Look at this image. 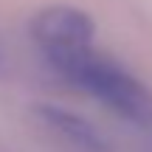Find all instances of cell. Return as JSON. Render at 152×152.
<instances>
[{
    "instance_id": "cell-1",
    "label": "cell",
    "mask_w": 152,
    "mask_h": 152,
    "mask_svg": "<svg viewBox=\"0 0 152 152\" xmlns=\"http://www.w3.org/2000/svg\"><path fill=\"white\" fill-rule=\"evenodd\" d=\"M48 59L65 79H71L82 90L96 96L102 104H107L118 115L144 127L152 124V93L147 90L144 82H138L118 62H110L104 56L93 54L87 45L62 51V54H51Z\"/></svg>"
},
{
    "instance_id": "cell-2",
    "label": "cell",
    "mask_w": 152,
    "mask_h": 152,
    "mask_svg": "<svg viewBox=\"0 0 152 152\" xmlns=\"http://www.w3.org/2000/svg\"><path fill=\"white\" fill-rule=\"evenodd\" d=\"M31 37L37 39V45L48 56L73 51V48H85L93 39V20L73 6L42 9L31 20Z\"/></svg>"
},
{
    "instance_id": "cell-3",
    "label": "cell",
    "mask_w": 152,
    "mask_h": 152,
    "mask_svg": "<svg viewBox=\"0 0 152 152\" xmlns=\"http://www.w3.org/2000/svg\"><path fill=\"white\" fill-rule=\"evenodd\" d=\"M37 115L59 138H65L73 149H79V152H110L107 141L102 138V132H99L93 124H87L82 115L68 113V110L54 107V104H39V107H37Z\"/></svg>"
}]
</instances>
